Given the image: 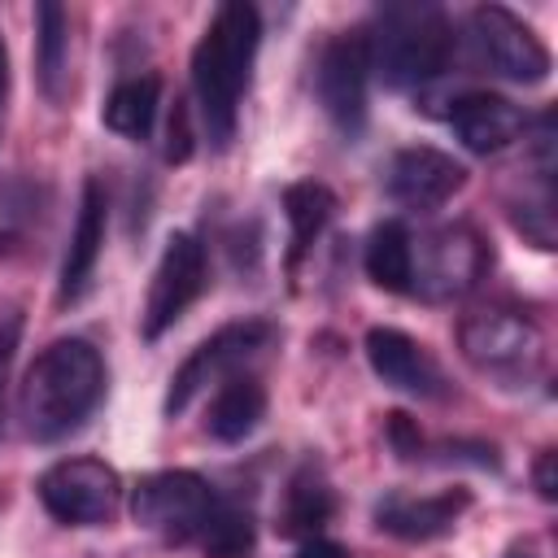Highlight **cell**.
I'll use <instances>...</instances> for the list:
<instances>
[{"label": "cell", "mask_w": 558, "mask_h": 558, "mask_svg": "<svg viewBox=\"0 0 558 558\" xmlns=\"http://www.w3.org/2000/svg\"><path fill=\"white\" fill-rule=\"evenodd\" d=\"M253 514L240 506H214L209 523L201 527V549L205 558H248L253 554Z\"/></svg>", "instance_id": "603a6c76"}, {"label": "cell", "mask_w": 558, "mask_h": 558, "mask_svg": "<svg viewBox=\"0 0 558 558\" xmlns=\"http://www.w3.org/2000/svg\"><path fill=\"white\" fill-rule=\"evenodd\" d=\"M506 558H532V554H523V549H510V554H506Z\"/></svg>", "instance_id": "f546056e"}, {"label": "cell", "mask_w": 558, "mask_h": 558, "mask_svg": "<svg viewBox=\"0 0 558 558\" xmlns=\"http://www.w3.org/2000/svg\"><path fill=\"white\" fill-rule=\"evenodd\" d=\"M366 362L397 392H410V397H440L445 392V375H440L436 357L414 336H405L401 327H371L366 331Z\"/></svg>", "instance_id": "4fadbf2b"}, {"label": "cell", "mask_w": 558, "mask_h": 558, "mask_svg": "<svg viewBox=\"0 0 558 558\" xmlns=\"http://www.w3.org/2000/svg\"><path fill=\"white\" fill-rule=\"evenodd\" d=\"M466 183V166L432 144H410L388 166V192L405 209H440Z\"/></svg>", "instance_id": "7c38bea8"}, {"label": "cell", "mask_w": 558, "mask_h": 558, "mask_svg": "<svg viewBox=\"0 0 558 558\" xmlns=\"http://www.w3.org/2000/svg\"><path fill=\"white\" fill-rule=\"evenodd\" d=\"M366 78H371V52L366 31H340L323 44L314 87L323 100V113L344 140H357L366 126Z\"/></svg>", "instance_id": "9c48e42d"}, {"label": "cell", "mask_w": 558, "mask_h": 558, "mask_svg": "<svg viewBox=\"0 0 558 558\" xmlns=\"http://www.w3.org/2000/svg\"><path fill=\"white\" fill-rule=\"evenodd\" d=\"M331 510H336V497H331V484H327V475L314 466V462H305L292 480H288V488H283V510H279V532L283 536H301V541H310V536H318V527L331 519Z\"/></svg>", "instance_id": "ac0fdd59"}, {"label": "cell", "mask_w": 558, "mask_h": 558, "mask_svg": "<svg viewBox=\"0 0 558 558\" xmlns=\"http://www.w3.org/2000/svg\"><path fill=\"white\" fill-rule=\"evenodd\" d=\"M558 453L554 449H541V458H536V471H532V480H536V493L545 497V501H554L558 497Z\"/></svg>", "instance_id": "4316f807"}, {"label": "cell", "mask_w": 558, "mask_h": 558, "mask_svg": "<svg viewBox=\"0 0 558 558\" xmlns=\"http://www.w3.org/2000/svg\"><path fill=\"white\" fill-rule=\"evenodd\" d=\"M262 44V17L248 0H227L209 17L205 35L192 48V92L196 113L214 148H227L235 140L240 122V96L253 78V57Z\"/></svg>", "instance_id": "6da1fadb"}, {"label": "cell", "mask_w": 558, "mask_h": 558, "mask_svg": "<svg viewBox=\"0 0 558 558\" xmlns=\"http://www.w3.org/2000/svg\"><path fill=\"white\" fill-rule=\"evenodd\" d=\"M192 157V118H187V105L174 100L170 109V122H166V161L179 166Z\"/></svg>", "instance_id": "cb8c5ba5"}, {"label": "cell", "mask_w": 558, "mask_h": 558, "mask_svg": "<svg viewBox=\"0 0 558 558\" xmlns=\"http://www.w3.org/2000/svg\"><path fill=\"white\" fill-rule=\"evenodd\" d=\"M484 266H488V248H484L475 227H466V222L440 227L414 253L410 292L418 288L427 301H453L480 283Z\"/></svg>", "instance_id": "8fae6325"}, {"label": "cell", "mask_w": 558, "mask_h": 558, "mask_svg": "<svg viewBox=\"0 0 558 558\" xmlns=\"http://www.w3.org/2000/svg\"><path fill=\"white\" fill-rule=\"evenodd\" d=\"M157 105H161V78L157 74H135V78H122L105 105H100V122L122 135V140H144L153 131V118H157Z\"/></svg>", "instance_id": "d6986e66"}, {"label": "cell", "mask_w": 558, "mask_h": 558, "mask_svg": "<svg viewBox=\"0 0 558 558\" xmlns=\"http://www.w3.org/2000/svg\"><path fill=\"white\" fill-rule=\"evenodd\" d=\"M214 506H218V497H214L209 480L196 471H153L131 493V519L170 545L196 541L201 527L209 523Z\"/></svg>", "instance_id": "5b68a950"}, {"label": "cell", "mask_w": 558, "mask_h": 558, "mask_svg": "<svg viewBox=\"0 0 558 558\" xmlns=\"http://www.w3.org/2000/svg\"><path fill=\"white\" fill-rule=\"evenodd\" d=\"M331 209H336V196L331 187L314 183V179H301V183H288L283 187V218H288V266H296L310 244L323 235V227L331 222Z\"/></svg>", "instance_id": "ffe728a7"}, {"label": "cell", "mask_w": 558, "mask_h": 558, "mask_svg": "<svg viewBox=\"0 0 558 558\" xmlns=\"http://www.w3.org/2000/svg\"><path fill=\"white\" fill-rule=\"evenodd\" d=\"M292 558H353L344 545H336V541H327V536H310Z\"/></svg>", "instance_id": "83f0119b"}, {"label": "cell", "mask_w": 558, "mask_h": 558, "mask_svg": "<svg viewBox=\"0 0 558 558\" xmlns=\"http://www.w3.org/2000/svg\"><path fill=\"white\" fill-rule=\"evenodd\" d=\"M105 397V357L92 340H52L26 371L17 392V414L31 440L52 445L78 432Z\"/></svg>", "instance_id": "7a4b0ae2"}, {"label": "cell", "mask_w": 558, "mask_h": 558, "mask_svg": "<svg viewBox=\"0 0 558 558\" xmlns=\"http://www.w3.org/2000/svg\"><path fill=\"white\" fill-rule=\"evenodd\" d=\"M266 418V388L257 375H231L218 384L209 410H205V432L222 445H240L244 436L257 432Z\"/></svg>", "instance_id": "e0dca14e"}, {"label": "cell", "mask_w": 558, "mask_h": 558, "mask_svg": "<svg viewBox=\"0 0 558 558\" xmlns=\"http://www.w3.org/2000/svg\"><path fill=\"white\" fill-rule=\"evenodd\" d=\"M366 275L375 288L384 292H410V275H414V240L405 231V222L388 218L371 231L366 240Z\"/></svg>", "instance_id": "44dd1931"}, {"label": "cell", "mask_w": 558, "mask_h": 558, "mask_svg": "<svg viewBox=\"0 0 558 558\" xmlns=\"http://www.w3.org/2000/svg\"><path fill=\"white\" fill-rule=\"evenodd\" d=\"M388 445H392L397 458H418V453H423V432H418V423H414L410 414L392 410V414H388Z\"/></svg>", "instance_id": "d4e9b609"}, {"label": "cell", "mask_w": 558, "mask_h": 558, "mask_svg": "<svg viewBox=\"0 0 558 558\" xmlns=\"http://www.w3.org/2000/svg\"><path fill=\"white\" fill-rule=\"evenodd\" d=\"M270 340H275V327H270L266 318H240V323L218 327V331H214L209 340H201V344L187 353V362L170 375L166 414H170V418L183 414V410L196 401V392H205L209 384H222V379L240 375V366L253 362Z\"/></svg>", "instance_id": "8992f818"}, {"label": "cell", "mask_w": 558, "mask_h": 558, "mask_svg": "<svg viewBox=\"0 0 558 558\" xmlns=\"http://www.w3.org/2000/svg\"><path fill=\"white\" fill-rule=\"evenodd\" d=\"M466 39H471L480 65H488L493 74H501L510 83H545L549 78V48L506 4H480V9H471Z\"/></svg>", "instance_id": "ba28073f"}, {"label": "cell", "mask_w": 558, "mask_h": 558, "mask_svg": "<svg viewBox=\"0 0 558 558\" xmlns=\"http://www.w3.org/2000/svg\"><path fill=\"white\" fill-rule=\"evenodd\" d=\"M109 201H105V183L100 179H83V196H78V218H74V231H70V248H65V262H61V283H57V301L61 305H74L83 301L92 275H96V262H100V248H105V214Z\"/></svg>", "instance_id": "2e32d148"}, {"label": "cell", "mask_w": 558, "mask_h": 558, "mask_svg": "<svg viewBox=\"0 0 558 558\" xmlns=\"http://www.w3.org/2000/svg\"><path fill=\"white\" fill-rule=\"evenodd\" d=\"M65 57H70V13L44 0L35 4V70H39V87L48 100H61Z\"/></svg>", "instance_id": "7402d4cb"}, {"label": "cell", "mask_w": 558, "mask_h": 558, "mask_svg": "<svg viewBox=\"0 0 558 558\" xmlns=\"http://www.w3.org/2000/svg\"><path fill=\"white\" fill-rule=\"evenodd\" d=\"M205 283H209L205 244L192 231H174L157 257L153 283H148V301H144V318H140L144 340H157L161 331H170L187 314V305L205 292Z\"/></svg>", "instance_id": "30bf717a"}, {"label": "cell", "mask_w": 558, "mask_h": 558, "mask_svg": "<svg viewBox=\"0 0 558 558\" xmlns=\"http://www.w3.org/2000/svg\"><path fill=\"white\" fill-rule=\"evenodd\" d=\"M22 340V314H4L0 318V410H4V384H9V366Z\"/></svg>", "instance_id": "484cf974"}, {"label": "cell", "mask_w": 558, "mask_h": 558, "mask_svg": "<svg viewBox=\"0 0 558 558\" xmlns=\"http://www.w3.org/2000/svg\"><path fill=\"white\" fill-rule=\"evenodd\" d=\"M466 506H471L466 488H449V493H432V497L388 493L375 506V527L397 541H436V536L453 532V523L462 519Z\"/></svg>", "instance_id": "9a60e30c"}, {"label": "cell", "mask_w": 558, "mask_h": 558, "mask_svg": "<svg viewBox=\"0 0 558 558\" xmlns=\"http://www.w3.org/2000/svg\"><path fill=\"white\" fill-rule=\"evenodd\" d=\"M4 105H9V44L0 35V122H4Z\"/></svg>", "instance_id": "f1b7e54d"}, {"label": "cell", "mask_w": 558, "mask_h": 558, "mask_svg": "<svg viewBox=\"0 0 558 558\" xmlns=\"http://www.w3.org/2000/svg\"><path fill=\"white\" fill-rule=\"evenodd\" d=\"M449 126H453V135H458L471 153L488 157V153L510 148V144L527 131V113H523V105H514L510 96H497V92H466V96L453 100Z\"/></svg>", "instance_id": "5bb4252c"}, {"label": "cell", "mask_w": 558, "mask_h": 558, "mask_svg": "<svg viewBox=\"0 0 558 558\" xmlns=\"http://www.w3.org/2000/svg\"><path fill=\"white\" fill-rule=\"evenodd\" d=\"M458 349L480 375L497 379L501 388H527L545 371V331L536 327V318L510 305L471 310L458 323Z\"/></svg>", "instance_id": "277c9868"}, {"label": "cell", "mask_w": 558, "mask_h": 558, "mask_svg": "<svg viewBox=\"0 0 558 558\" xmlns=\"http://www.w3.org/2000/svg\"><path fill=\"white\" fill-rule=\"evenodd\" d=\"M44 510L70 527H100L118 514L122 480L100 458H61L35 484Z\"/></svg>", "instance_id": "52a82bcc"}, {"label": "cell", "mask_w": 558, "mask_h": 558, "mask_svg": "<svg viewBox=\"0 0 558 558\" xmlns=\"http://www.w3.org/2000/svg\"><path fill=\"white\" fill-rule=\"evenodd\" d=\"M371 70L388 87H414L436 78L453 57V26L436 4H388L366 35Z\"/></svg>", "instance_id": "3957f363"}]
</instances>
